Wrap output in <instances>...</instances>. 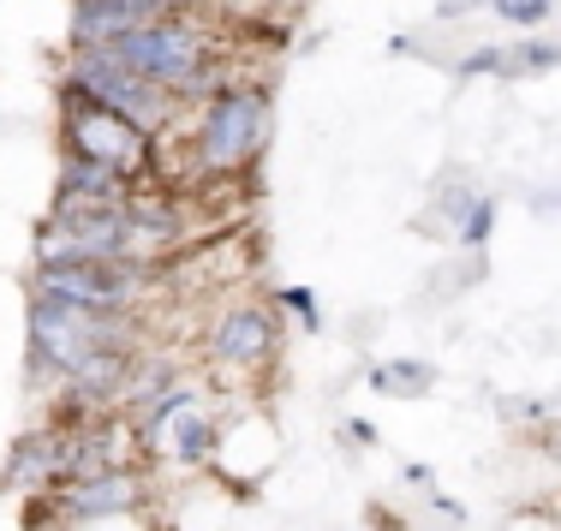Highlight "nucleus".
Here are the masks:
<instances>
[{
    "instance_id": "6e6552de",
    "label": "nucleus",
    "mask_w": 561,
    "mask_h": 531,
    "mask_svg": "<svg viewBox=\"0 0 561 531\" xmlns=\"http://www.w3.org/2000/svg\"><path fill=\"white\" fill-rule=\"evenodd\" d=\"M78 7H119V12H131V19L156 24V19H168V12H173V0H78Z\"/></svg>"
},
{
    "instance_id": "39448f33",
    "label": "nucleus",
    "mask_w": 561,
    "mask_h": 531,
    "mask_svg": "<svg viewBox=\"0 0 561 531\" xmlns=\"http://www.w3.org/2000/svg\"><path fill=\"white\" fill-rule=\"evenodd\" d=\"M138 501H144L138 472L119 466V472H96V477H84V484H66L60 513H66V520H90V526H102V520H119V513H131Z\"/></svg>"
},
{
    "instance_id": "20e7f679",
    "label": "nucleus",
    "mask_w": 561,
    "mask_h": 531,
    "mask_svg": "<svg viewBox=\"0 0 561 531\" xmlns=\"http://www.w3.org/2000/svg\"><path fill=\"white\" fill-rule=\"evenodd\" d=\"M150 281V263H66V269H43V299L78 304V311H131L144 299Z\"/></svg>"
},
{
    "instance_id": "f03ea898",
    "label": "nucleus",
    "mask_w": 561,
    "mask_h": 531,
    "mask_svg": "<svg viewBox=\"0 0 561 531\" xmlns=\"http://www.w3.org/2000/svg\"><path fill=\"white\" fill-rule=\"evenodd\" d=\"M66 90H78L84 102H96V108L131 119L138 131H162L173 119V96H168V90L144 84L138 72H126V66H119L114 55H102V48H78Z\"/></svg>"
},
{
    "instance_id": "7ed1b4c3",
    "label": "nucleus",
    "mask_w": 561,
    "mask_h": 531,
    "mask_svg": "<svg viewBox=\"0 0 561 531\" xmlns=\"http://www.w3.org/2000/svg\"><path fill=\"white\" fill-rule=\"evenodd\" d=\"M66 155L114 168L119 180H144L150 174V131H138L131 119H119L96 102H84L78 90H66Z\"/></svg>"
},
{
    "instance_id": "f257e3e1",
    "label": "nucleus",
    "mask_w": 561,
    "mask_h": 531,
    "mask_svg": "<svg viewBox=\"0 0 561 531\" xmlns=\"http://www.w3.org/2000/svg\"><path fill=\"white\" fill-rule=\"evenodd\" d=\"M263 138H270V90L233 84L227 96L209 102L204 119H197L192 162H197V174H209V180H233L257 162Z\"/></svg>"
},
{
    "instance_id": "1a4fd4ad",
    "label": "nucleus",
    "mask_w": 561,
    "mask_h": 531,
    "mask_svg": "<svg viewBox=\"0 0 561 531\" xmlns=\"http://www.w3.org/2000/svg\"><path fill=\"white\" fill-rule=\"evenodd\" d=\"M502 12H507V19H538L543 0H502Z\"/></svg>"
},
{
    "instance_id": "0eeeda50",
    "label": "nucleus",
    "mask_w": 561,
    "mask_h": 531,
    "mask_svg": "<svg viewBox=\"0 0 561 531\" xmlns=\"http://www.w3.org/2000/svg\"><path fill=\"white\" fill-rule=\"evenodd\" d=\"M209 448H216V430H209L204 413H185L173 418V454L185 460V466H197V460H209Z\"/></svg>"
},
{
    "instance_id": "423d86ee",
    "label": "nucleus",
    "mask_w": 561,
    "mask_h": 531,
    "mask_svg": "<svg viewBox=\"0 0 561 531\" xmlns=\"http://www.w3.org/2000/svg\"><path fill=\"white\" fill-rule=\"evenodd\" d=\"M209 353L221 365H263L275 353V316L263 304H227L216 335H209Z\"/></svg>"
}]
</instances>
